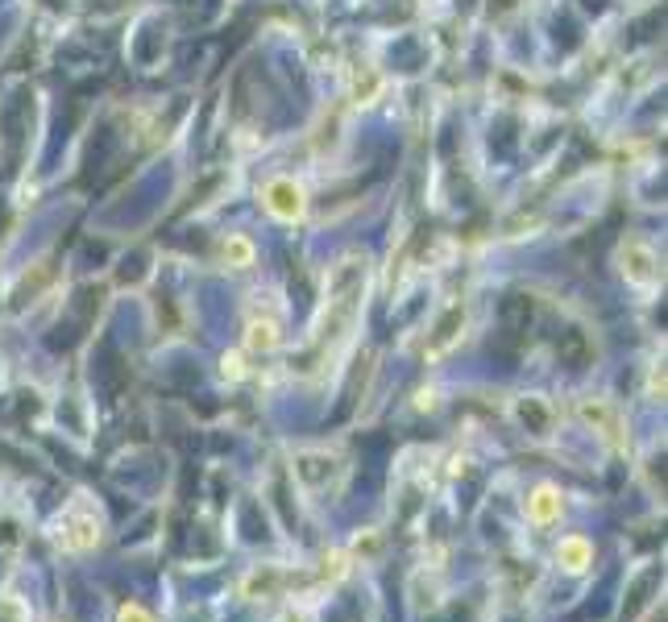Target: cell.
I'll return each mask as SVG.
<instances>
[{
  "label": "cell",
  "mask_w": 668,
  "mask_h": 622,
  "mask_svg": "<svg viewBox=\"0 0 668 622\" xmlns=\"http://www.w3.org/2000/svg\"><path fill=\"white\" fill-rule=\"evenodd\" d=\"M366 291H370V262L361 258V253H345V258L324 274V295H320V311L312 324L316 365L337 361V353L353 341L361 307H366Z\"/></svg>",
  "instance_id": "obj_1"
},
{
  "label": "cell",
  "mask_w": 668,
  "mask_h": 622,
  "mask_svg": "<svg viewBox=\"0 0 668 622\" xmlns=\"http://www.w3.org/2000/svg\"><path fill=\"white\" fill-rule=\"evenodd\" d=\"M619 270H623V278L631 282V287H644V291H652L660 282V258L644 241H627L619 249Z\"/></svg>",
  "instance_id": "obj_2"
},
{
  "label": "cell",
  "mask_w": 668,
  "mask_h": 622,
  "mask_svg": "<svg viewBox=\"0 0 668 622\" xmlns=\"http://www.w3.org/2000/svg\"><path fill=\"white\" fill-rule=\"evenodd\" d=\"M465 324H469V307H465L461 299H453V303L436 316V324H432V332H428V341H424V357H444V353H449V349L461 341Z\"/></svg>",
  "instance_id": "obj_3"
},
{
  "label": "cell",
  "mask_w": 668,
  "mask_h": 622,
  "mask_svg": "<svg viewBox=\"0 0 668 622\" xmlns=\"http://www.w3.org/2000/svg\"><path fill=\"white\" fill-rule=\"evenodd\" d=\"M341 473H345V465H341L337 452H299V457H295V477H299V482L308 486L312 494L337 486Z\"/></svg>",
  "instance_id": "obj_4"
},
{
  "label": "cell",
  "mask_w": 668,
  "mask_h": 622,
  "mask_svg": "<svg viewBox=\"0 0 668 622\" xmlns=\"http://www.w3.org/2000/svg\"><path fill=\"white\" fill-rule=\"evenodd\" d=\"M262 204L270 216L278 220H303V212H308V195H303V187L287 175H278L262 187Z\"/></svg>",
  "instance_id": "obj_5"
},
{
  "label": "cell",
  "mask_w": 668,
  "mask_h": 622,
  "mask_svg": "<svg viewBox=\"0 0 668 622\" xmlns=\"http://www.w3.org/2000/svg\"><path fill=\"white\" fill-rule=\"evenodd\" d=\"M96 544H100L96 515H83V511L63 515V523H59V548L63 552H92Z\"/></svg>",
  "instance_id": "obj_6"
},
{
  "label": "cell",
  "mask_w": 668,
  "mask_h": 622,
  "mask_svg": "<svg viewBox=\"0 0 668 622\" xmlns=\"http://www.w3.org/2000/svg\"><path fill=\"white\" fill-rule=\"evenodd\" d=\"M561 511H565V498H561V490H556V486H536L532 494H527V519H532L536 527L556 523V519H561Z\"/></svg>",
  "instance_id": "obj_7"
},
{
  "label": "cell",
  "mask_w": 668,
  "mask_h": 622,
  "mask_svg": "<svg viewBox=\"0 0 668 622\" xmlns=\"http://www.w3.org/2000/svg\"><path fill=\"white\" fill-rule=\"evenodd\" d=\"M556 564H561L565 573H586L594 564V544L581 540V535H565V540L556 544Z\"/></svg>",
  "instance_id": "obj_8"
},
{
  "label": "cell",
  "mask_w": 668,
  "mask_h": 622,
  "mask_svg": "<svg viewBox=\"0 0 668 622\" xmlns=\"http://www.w3.org/2000/svg\"><path fill=\"white\" fill-rule=\"evenodd\" d=\"M581 419L586 423H594V428L606 436V440H615L619 448H623V428H619V415H615V407H606L602 399H581Z\"/></svg>",
  "instance_id": "obj_9"
},
{
  "label": "cell",
  "mask_w": 668,
  "mask_h": 622,
  "mask_svg": "<svg viewBox=\"0 0 668 622\" xmlns=\"http://www.w3.org/2000/svg\"><path fill=\"white\" fill-rule=\"evenodd\" d=\"M278 341H283V332H278L274 320H249V324H245V349H254V353H274Z\"/></svg>",
  "instance_id": "obj_10"
},
{
  "label": "cell",
  "mask_w": 668,
  "mask_h": 622,
  "mask_svg": "<svg viewBox=\"0 0 668 622\" xmlns=\"http://www.w3.org/2000/svg\"><path fill=\"white\" fill-rule=\"evenodd\" d=\"M220 258H225V266H233V270L254 266V241L241 237V233H233V237L220 241Z\"/></svg>",
  "instance_id": "obj_11"
},
{
  "label": "cell",
  "mask_w": 668,
  "mask_h": 622,
  "mask_svg": "<svg viewBox=\"0 0 668 622\" xmlns=\"http://www.w3.org/2000/svg\"><path fill=\"white\" fill-rule=\"evenodd\" d=\"M515 415H519L523 423H532L536 436H548V428H552V411H548V403H540V399H519Z\"/></svg>",
  "instance_id": "obj_12"
},
{
  "label": "cell",
  "mask_w": 668,
  "mask_h": 622,
  "mask_svg": "<svg viewBox=\"0 0 668 622\" xmlns=\"http://www.w3.org/2000/svg\"><path fill=\"white\" fill-rule=\"evenodd\" d=\"M0 622H30V614H25V606L17 598H5L0 602Z\"/></svg>",
  "instance_id": "obj_13"
},
{
  "label": "cell",
  "mask_w": 668,
  "mask_h": 622,
  "mask_svg": "<svg viewBox=\"0 0 668 622\" xmlns=\"http://www.w3.org/2000/svg\"><path fill=\"white\" fill-rule=\"evenodd\" d=\"M220 370H225V378H229V382H241V378H245V361H241V353H225V361H220Z\"/></svg>",
  "instance_id": "obj_14"
},
{
  "label": "cell",
  "mask_w": 668,
  "mask_h": 622,
  "mask_svg": "<svg viewBox=\"0 0 668 622\" xmlns=\"http://www.w3.org/2000/svg\"><path fill=\"white\" fill-rule=\"evenodd\" d=\"M117 622H154V618H150V614H146L142 606H133V602H129V606H121Z\"/></svg>",
  "instance_id": "obj_15"
}]
</instances>
